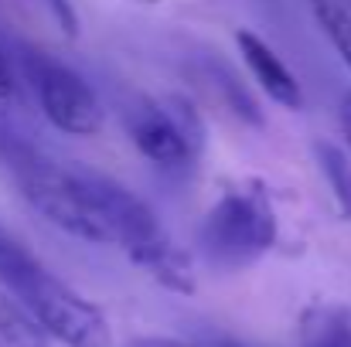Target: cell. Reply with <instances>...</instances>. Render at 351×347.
<instances>
[{"label": "cell", "instance_id": "obj_1", "mask_svg": "<svg viewBox=\"0 0 351 347\" xmlns=\"http://www.w3.org/2000/svg\"><path fill=\"white\" fill-rule=\"evenodd\" d=\"M10 174L24 194V201L55 229L69 231L82 242L96 245H113L110 225L103 215V205L93 188V174L58 167L31 150L10 153Z\"/></svg>", "mask_w": 351, "mask_h": 347}, {"label": "cell", "instance_id": "obj_2", "mask_svg": "<svg viewBox=\"0 0 351 347\" xmlns=\"http://www.w3.org/2000/svg\"><path fill=\"white\" fill-rule=\"evenodd\" d=\"M202 252L226 269H245L276 245V211L259 184L222 194L198 231Z\"/></svg>", "mask_w": 351, "mask_h": 347}, {"label": "cell", "instance_id": "obj_3", "mask_svg": "<svg viewBox=\"0 0 351 347\" xmlns=\"http://www.w3.org/2000/svg\"><path fill=\"white\" fill-rule=\"evenodd\" d=\"M24 75L38 96L45 119L69 136H96L106 123V110L89 89V82L65 62L45 51H24Z\"/></svg>", "mask_w": 351, "mask_h": 347}, {"label": "cell", "instance_id": "obj_4", "mask_svg": "<svg viewBox=\"0 0 351 347\" xmlns=\"http://www.w3.org/2000/svg\"><path fill=\"white\" fill-rule=\"evenodd\" d=\"M17 293L34 313L38 320L48 327V334L65 347H110L113 344V331L103 317V310L96 303H89L82 293H75L69 283L55 279L45 266L21 286L10 290Z\"/></svg>", "mask_w": 351, "mask_h": 347}, {"label": "cell", "instance_id": "obj_5", "mask_svg": "<svg viewBox=\"0 0 351 347\" xmlns=\"http://www.w3.org/2000/svg\"><path fill=\"white\" fill-rule=\"evenodd\" d=\"M126 133L147 160H154L157 167H167V170L188 167L195 160L198 140H202L198 119L188 113V106H181L174 99L136 103L126 113Z\"/></svg>", "mask_w": 351, "mask_h": 347}, {"label": "cell", "instance_id": "obj_6", "mask_svg": "<svg viewBox=\"0 0 351 347\" xmlns=\"http://www.w3.org/2000/svg\"><path fill=\"white\" fill-rule=\"evenodd\" d=\"M235 44H239V55L245 62V68L252 72L256 86L283 110H300L304 106V89L297 82V75L290 72V65L252 31H239L235 34Z\"/></svg>", "mask_w": 351, "mask_h": 347}, {"label": "cell", "instance_id": "obj_7", "mask_svg": "<svg viewBox=\"0 0 351 347\" xmlns=\"http://www.w3.org/2000/svg\"><path fill=\"white\" fill-rule=\"evenodd\" d=\"M133 266H140L150 279H157L164 290H174V293H195V269H191V259L167 238H154L150 245H143L140 252L130 255Z\"/></svg>", "mask_w": 351, "mask_h": 347}, {"label": "cell", "instance_id": "obj_8", "mask_svg": "<svg viewBox=\"0 0 351 347\" xmlns=\"http://www.w3.org/2000/svg\"><path fill=\"white\" fill-rule=\"evenodd\" d=\"M0 341L7 347H51L55 337L17 293L0 290Z\"/></svg>", "mask_w": 351, "mask_h": 347}, {"label": "cell", "instance_id": "obj_9", "mask_svg": "<svg viewBox=\"0 0 351 347\" xmlns=\"http://www.w3.org/2000/svg\"><path fill=\"white\" fill-rule=\"evenodd\" d=\"M300 347H351V313L341 307H311L300 317Z\"/></svg>", "mask_w": 351, "mask_h": 347}, {"label": "cell", "instance_id": "obj_10", "mask_svg": "<svg viewBox=\"0 0 351 347\" xmlns=\"http://www.w3.org/2000/svg\"><path fill=\"white\" fill-rule=\"evenodd\" d=\"M324 38L335 44V51L341 55V62L351 72V7L345 0H307Z\"/></svg>", "mask_w": 351, "mask_h": 347}, {"label": "cell", "instance_id": "obj_11", "mask_svg": "<svg viewBox=\"0 0 351 347\" xmlns=\"http://www.w3.org/2000/svg\"><path fill=\"white\" fill-rule=\"evenodd\" d=\"M317 160H321V170L331 184V194L341 215L351 218V157L335 143H317Z\"/></svg>", "mask_w": 351, "mask_h": 347}, {"label": "cell", "instance_id": "obj_12", "mask_svg": "<svg viewBox=\"0 0 351 347\" xmlns=\"http://www.w3.org/2000/svg\"><path fill=\"white\" fill-rule=\"evenodd\" d=\"M38 269H41V262L14 235H7L0 229V283L7 290H21Z\"/></svg>", "mask_w": 351, "mask_h": 347}, {"label": "cell", "instance_id": "obj_13", "mask_svg": "<svg viewBox=\"0 0 351 347\" xmlns=\"http://www.w3.org/2000/svg\"><path fill=\"white\" fill-rule=\"evenodd\" d=\"M14 92H17V68H14L10 51L0 44V99H10Z\"/></svg>", "mask_w": 351, "mask_h": 347}, {"label": "cell", "instance_id": "obj_14", "mask_svg": "<svg viewBox=\"0 0 351 347\" xmlns=\"http://www.w3.org/2000/svg\"><path fill=\"white\" fill-rule=\"evenodd\" d=\"M126 347H195L188 344V341H178V337H133V341H126Z\"/></svg>", "mask_w": 351, "mask_h": 347}, {"label": "cell", "instance_id": "obj_15", "mask_svg": "<svg viewBox=\"0 0 351 347\" xmlns=\"http://www.w3.org/2000/svg\"><path fill=\"white\" fill-rule=\"evenodd\" d=\"M215 347H242V344H235V341H219Z\"/></svg>", "mask_w": 351, "mask_h": 347}, {"label": "cell", "instance_id": "obj_16", "mask_svg": "<svg viewBox=\"0 0 351 347\" xmlns=\"http://www.w3.org/2000/svg\"><path fill=\"white\" fill-rule=\"evenodd\" d=\"M136 3H160V0H136Z\"/></svg>", "mask_w": 351, "mask_h": 347}]
</instances>
